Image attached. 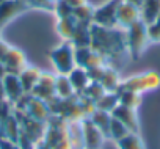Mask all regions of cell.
<instances>
[{
    "label": "cell",
    "mask_w": 160,
    "mask_h": 149,
    "mask_svg": "<svg viewBox=\"0 0 160 149\" xmlns=\"http://www.w3.org/2000/svg\"><path fill=\"white\" fill-rule=\"evenodd\" d=\"M160 14V0H144L141 8V19L149 24Z\"/></svg>",
    "instance_id": "obj_28"
},
{
    "label": "cell",
    "mask_w": 160,
    "mask_h": 149,
    "mask_svg": "<svg viewBox=\"0 0 160 149\" xmlns=\"http://www.w3.org/2000/svg\"><path fill=\"white\" fill-rule=\"evenodd\" d=\"M75 66H80L83 69H93L99 66H105L104 58L90 46V47H75Z\"/></svg>",
    "instance_id": "obj_9"
},
{
    "label": "cell",
    "mask_w": 160,
    "mask_h": 149,
    "mask_svg": "<svg viewBox=\"0 0 160 149\" xmlns=\"http://www.w3.org/2000/svg\"><path fill=\"white\" fill-rule=\"evenodd\" d=\"M118 99L121 105H126L129 108L137 110L141 104V94L135 93V91H129V90H118Z\"/></svg>",
    "instance_id": "obj_26"
},
{
    "label": "cell",
    "mask_w": 160,
    "mask_h": 149,
    "mask_svg": "<svg viewBox=\"0 0 160 149\" xmlns=\"http://www.w3.org/2000/svg\"><path fill=\"white\" fill-rule=\"evenodd\" d=\"M75 25H77V21L74 19V16L61 17V19H58V22H57V32H58V35H60L64 41H71L72 33H74V30H75Z\"/></svg>",
    "instance_id": "obj_25"
},
{
    "label": "cell",
    "mask_w": 160,
    "mask_h": 149,
    "mask_svg": "<svg viewBox=\"0 0 160 149\" xmlns=\"http://www.w3.org/2000/svg\"><path fill=\"white\" fill-rule=\"evenodd\" d=\"M39 76H41V71L38 67H33V66H27L19 74V79H21V83H22V88H24L25 94L32 93V90L35 88V85L39 80Z\"/></svg>",
    "instance_id": "obj_20"
},
{
    "label": "cell",
    "mask_w": 160,
    "mask_h": 149,
    "mask_svg": "<svg viewBox=\"0 0 160 149\" xmlns=\"http://www.w3.org/2000/svg\"><path fill=\"white\" fill-rule=\"evenodd\" d=\"M55 74H50V72H41L39 76V80L38 83L35 85V88L32 90V96L44 101V102H49L52 97H55Z\"/></svg>",
    "instance_id": "obj_11"
},
{
    "label": "cell",
    "mask_w": 160,
    "mask_h": 149,
    "mask_svg": "<svg viewBox=\"0 0 160 149\" xmlns=\"http://www.w3.org/2000/svg\"><path fill=\"white\" fill-rule=\"evenodd\" d=\"M2 63L5 64L7 74H16V76H19V74L28 66L24 52L18 47H10V50H8V53H7V57Z\"/></svg>",
    "instance_id": "obj_14"
},
{
    "label": "cell",
    "mask_w": 160,
    "mask_h": 149,
    "mask_svg": "<svg viewBox=\"0 0 160 149\" xmlns=\"http://www.w3.org/2000/svg\"><path fill=\"white\" fill-rule=\"evenodd\" d=\"M0 135H3V137H7L8 140L18 143L19 135H21V124H19V119L16 118L14 112H13V115H11L5 122L0 124Z\"/></svg>",
    "instance_id": "obj_21"
},
{
    "label": "cell",
    "mask_w": 160,
    "mask_h": 149,
    "mask_svg": "<svg viewBox=\"0 0 160 149\" xmlns=\"http://www.w3.org/2000/svg\"><path fill=\"white\" fill-rule=\"evenodd\" d=\"M0 2H3V0H0Z\"/></svg>",
    "instance_id": "obj_44"
},
{
    "label": "cell",
    "mask_w": 160,
    "mask_h": 149,
    "mask_svg": "<svg viewBox=\"0 0 160 149\" xmlns=\"http://www.w3.org/2000/svg\"><path fill=\"white\" fill-rule=\"evenodd\" d=\"M28 10V5L25 0H3L0 2V28H3L7 24H10L14 17L25 13Z\"/></svg>",
    "instance_id": "obj_8"
},
{
    "label": "cell",
    "mask_w": 160,
    "mask_h": 149,
    "mask_svg": "<svg viewBox=\"0 0 160 149\" xmlns=\"http://www.w3.org/2000/svg\"><path fill=\"white\" fill-rule=\"evenodd\" d=\"M82 129H83V149H102L105 135L93 124L90 118L82 119Z\"/></svg>",
    "instance_id": "obj_10"
},
{
    "label": "cell",
    "mask_w": 160,
    "mask_h": 149,
    "mask_svg": "<svg viewBox=\"0 0 160 149\" xmlns=\"http://www.w3.org/2000/svg\"><path fill=\"white\" fill-rule=\"evenodd\" d=\"M124 2H127V3H132V5H135L137 8H143V3H144V0H124Z\"/></svg>",
    "instance_id": "obj_39"
},
{
    "label": "cell",
    "mask_w": 160,
    "mask_h": 149,
    "mask_svg": "<svg viewBox=\"0 0 160 149\" xmlns=\"http://www.w3.org/2000/svg\"><path fill=\"white\" fill-rule=\"evenodd\" d=\"M53 11H55L57 17H58V19H61V17H69V16H72L74 8H72L69 3H66L64 0H60V2H57V3H55Z\"/></svg>",
    "instance_id": "obj_34"
},
{
    "label": "cell",
    "mask_w": 160,
    "mask_h": 149,
    "mask_svg": "<svg viewBox=\"0 0 160 149\" xmlns=\"http://www.w3.org/2000/svg\"><path fill=\"white\" fill-rule=\"evenodd\" d=\"M126 44H127L129 57L132 60H138L149 44L148 24L143 19L137 21L135 24L126 28Z\"/></svg>",
    "instance_id": "obj_3"
},
{
    "label": "cell",
    "mask_w": 160,
    "mask_h": 149,
    "mask_svg": "<svg viewBox=\"0 0 160 149\" xmlns=\"http://www.w3.org/2000/svg\"><path fill=\"white\" fill-rule=\"evenodd\" d=\"M66 3H69L72 8H75V7H80V5H83V3H87V0H64Z\"/></svg>",
    "instance_id": "obj_38"
},
{
    "label": "cell",
    "mask_w": 160,
    "mask_h": 149,
    "mask_svg": "<svg viewBox=\"0 0 160 149\" xmlns=\"http://www.w3.org/2000/svg\"><path fill=\"white\" fill-rule=\"evenodd\" d=\"M91 25L77 22L75 30L71 38V42L74 47H90L91 46Z\"/></svg>",
    "instance_id": "obj_17"
},
{
    "label": "cell",
    "mask_w": 160,
    "mask_h": 149,
    "mask_svg": "<svg viewBox=\"0 0 160 149\" xmlns=\"http://www.w3.org/2000/svg\"><path fill=\"white\" fill-rule=\"evenodd\" d=\"M112 116L116 118L118 121H121L129 129V132H138V116H137V112L133 108H129V107L119 104L112 112Z\"/></svg>",
    "instance_id": "obj_15"
},
{
    "label": "cell",
    "mask_w": 160,
    "mask_h": 149,
    "mask_svg": "<svg viewBox=\"0 0 160 149\" xmlns=\"http://www.w3.org/2000/svg\"><path fill=\"white\" fill-rule=\"evenodd\" d=\"M148 38L149 42H160V14L148 24Z\"/></svg>",
    "instance_id": "obj_32"
},
{
    "label": "cell",
    "mask_w": 160,
    "mask_h": 149,
    "mask_svg": "<svg viewBox=\"0 0 160 149\" xmlns=\"http://www.w3.org/2000/svg\"><path fill=\"white\" fill-rule=\"evenodd\" d=\"M68 77L72 83V88L75 91V94H80L85 88L87 85L90 83V77H88V71L83 69V67H80V66H75L69 74H68Z\"/></svg>",
    "instance_id": "obj_18"
},
{
    "label": "cell",
    "mask_w": 160,
    "mask_h": 149,
    "mask_svg": "<svg viewBox=\"0 0 160 149\" xmlns=\"http://www.w3.org/2000/svg\"><path fill=\"white\" fill-rule=\"evenodd\" d=\"M91 47L104 58L105 64L119 69V64L129 57L126 44V30L119 27L91 25Z\"/></svg>",
    "instance_id": "obj_1"
},
{
    "label": "cell",
    "mask_w": 160,
    "mask_h": 149,
    "mask_svg": "<svg viewBox=\"0 0 160 149\" xmlns=\"http://www.w3.org/2000/svg\"><path fill=\"white\" fill-rule=\"evenodd\" d=\"M74 52H75V47L72 46L71 41H63L50 50L49 57H50V61H52L53 69L57 71V74L68 76V74L75 67Z\"/></svg>",
    "instance_id": "obj_4"
},
{
    "label": "cell",
    "mask_w": 160,
    "mask_h": 149,
    "mask_svg": "<svg viewBox=\"0 0 160 149\" xmlns=\"http://www.w3.org/2000/svg\"><path fill=\"white\" fill-rule=\"evenodd\" d=\"M93 11H94L93 7H90L88 3H83V5L74 8L72 16H74V19H75L77 22H80V24H88V25H91V24H93Z\"/></svg>",
    "instance_id": "obj_29"
},
{
    "label": "cell",
    "mask_w": 160,
    "mask_h": 149,
    "mask_svg": "<svg viewBox=\"0 0 160 149\" xmlns=\"http://www.w3.org/2000/svg\"><path fill=\"white\" fill-rule=\"evenodd\" d=\"M35 149H50V147H49L44 141H39V143L36 144V147H35Z\"/></svg>",
    "instance_id": "obj_41"
},
{
    "label": "cell",
    "mask_w": 160,
    "mask_h": 149,
    "mask_svg": "<svg viewBox=\"0 0 160 149\" xmlns=\"http://www.w3.org/2000/svg\"><path fill=\"white\" fill-rule=\"evenodd\" d=\"M13 112H14V105L8 99L0 97V124L5 122L13 115Z\"/></svg>",
    "instance_id": "obj_33"
},
{
    "label": "cell",
    "mask_w": 160,
    "mask_h": 149,
    "mask_svg": "<svg viewBox=\"0 0 160 149\" xmlns=\"http://www.w3.org/2000/svg\"><path fill=\"white\" fill-rule=\"evenodd\" d=\"M0 149H21V147L16 141H11L7 137L0 135Z\"/></svg>",
    "instance_id": "obj_36"
},
{
    "label": "cell",
    "mask_w": 160,
    "mask_h": 149,
    "mask_svg": "<svg viewBox=\"0 0 160 149\" xmlns=\"http://www.w3.org/2000/svg\"><path fill=\"white\" fill-rule=\"evenodd\" d=\"M160 87V74L155 71H146L137 76H132L129 79L121 80L118 90H129L135 93H144V91H152Z\"/></svg>",
    "instance_id": "obj_5"
},
{
    "label": "cell",
    "mask_w": 160,
    "mask_h": 149,
    "mask_svg": "<svg viewBox=\"0 0 160 149\" xmlns=\"http://www.w3.org/2000/svg\"><path fill=\"white\" fill-rule=\"evenodd\" d=\"M0 39H2V28H0Z\"/></svg>",
    "instance_id": "obj_43"
},
{
    "label": "cell",
    "mask_w": 160,
    "mask_h": 149,
    "mask_svg": "<svg viewBox=\"0 0 160 149\" xmlns=\"http://www.w3.org/2000/svg\"><path fill=\"white\" fill-rule=\"evenodd\" d=\"M119 105V99H118V93H112V91H105L104 96L96 102V108L112 113L116 107Z\"/></svg>",
    "instance_id": "obj_27"
},
{
    "label": "cell",
    "mask_w": 160,
    "mask_h": 149,
    "mask_svg": "<svg viewBox=\"0 0 160 149\" xmlns=\"http://www.w3.org/2000/svg\"><path fill=\"white\" fill-rule=\"evenodd\" d=\"M14 110L22 112L27 116H30L36 121H41V122H47L50 118V108H49L47 102H44L32 94H24L14 104Z\"/></svg>",
    "instance_id": "obj_6"
},
{
    "label": "cell",
    "mask_w": 160,
    "mask_h": 149,
    "mask_svg": "<svg viewBox=\"0 0 160 149\" xmlns=\"http://www.w3.org/2000/svg\"><path fill=\"white\" fill-rule=\"evenodd\" d=\"M50 2H52V3H57V2H60V0H50Z\"/></svg>",
    "instance_id": "obj_42"
},
{
    "label": "cell",
    "mask_w": 160,
    "mask_h": 149,
    "mask_svg": "<svg viewBox=\"0 0 160 149\" xmlns=\"http://www.w3.org/2000/svg\"><path fill=\"white\" fill-rule=\"evenodd\" d=\"M140 19H141V10L132 3H127L124 0H121L118 11H116V27L126 30L127 27H130L132 24H135Z\"/></svg>",
    "instance_id": "obj_12"
},
{
    "label": "cell",
    "mask_w": 160,
    "mask_h": 149,
    "mask_svg": "<svg viewBox=\"0 0 160 149\" xmlns=\"http://www.w3.org/2000/svg\"><path fill=\"white\" fill-rule=\"evenodd\" d=\"M121 0H108L107 3L94 8L93 11V24L99 27H116V11Z\"/></svg>",
    "instance_id": "obj_7"
},
{
    "label": "cell",
    "mask_w": 160,
    "mask_h": 149,
    "mask_svg": "<svg viewBox=\"0 0 160 149\" xmlns=\"http://www.w3.org/2000/svg\"><path fill=\"white\" fill-rule=\"evenodd\" d=\"M68 138L71 149H83V129L82 121H68Z\"/></svg>",
    "instance_id": "obj_19"
},
{
    "label": "cell",
    "mask_w": 160,
    "mask_h": 149,
    "mask_svg": "<svg viewBox=\"0 0 160 149\" xmlns=\"http://www.w3.org/2000/svg\"><path fill=\"white\" fill-rule=\"evenodd\" d=\"M129 133V129L121 122V121H118L116 118H113L112 116V122H110V130H108V138L110 140H113L115 143L118 141V140H121L122 137H126Z\"/></svg>",
    "instance_id": "obj_31"
},
{
    "label": "cell",
    "mask_w": 160,
    "mask_h": 149,
    "mask_svg": "<svg viewBox=\"0 0 160 149\" xmlns=\"http://www.w3.org/2000/svg\"><path fill=\"white\" fill-rule=\"evenodd\" d=\"M90 119L105 135V138H108V130H110V122H112V113H107V112H102V110H98L96 108L90 115Z\"/></svg>",
    "instance_id": "obj_23"
},
{
    "label": "cell",
    "mask_w": 160,
    "mask_h": 149,
    "mask_svg": "<svg viewBox=\"0 0 160 149\" xmlns=\"http://www.w3.org/2000/svg\"><path fill=\"white\" fill-rule=\"evenodd\" d=\"M104 93H105V90H104V87L99 83V82H90L88 85H87V88L80 93L82 96H85L87 99H90V101H93L94 104L104 96Z\"/></svg>",
    "instance_id": "obj_30"
},
{
    "label": "cell",
    "mask_w": 160,
    "mask_h": 149,
    "mask_svg": "<svg viewBox=\"0 0 160 149\" xmlns=\"http://www.w3.org/2000/svg\"><path fill=\"white\" fill-rule=\"evenodd\" d=\"M28 8H38V10H46V11H53L55 3L50 0H25Z\"/></svg>",
    "instance_id": "obj_35"
},
{
    "label": "cell",
    "mask_w": 160,
    "mask_h": 149,
    "mask_svg": "<svg viewBox=\"0 0 160 149\" xmlns=\"http://www.w3.org/2000/svg\"><path fill=\"white\" fill-rule=\"evenodd\" d=\"M7 76V69H5V64L0 61V79H3Z\"/></svg>",
    "instance_id": "obj_40"
},
{
    "label": "cell",
    "mask_w": 160,
    "mask_h": 149,
    "mask_svg": "<svg viewBox=\"0 0 160 149\" xmlns=\"http://www.w3.org/2000/svg\"><path fill=\"white\" fill-rule=\"evenodd\" d=\"M99 83L104 87L105 91L116 93L118 88H119V83H121V77H119L118 69H115V67L105 64V67H104V71H102V76H101Z\"/></svg>",
    "instance_id": "obj_16"
},
{
    "label": "cell",
    "mask_w": 160,
    "mask_h": 149,
    "mask_svg": "<svg viewBox=\"0 0 160 149\" xmlns=\"http://www.w3.org/2000/svg\"><path fill=\"white\" fill-rule=\"evenodd\" d=\"M2 88H3V97L8 99L13 105L25 94L21 79L16 74H7V76L2 79Z\"/></svg>",
    "instance_id": "obj_13"
},
{
    "label": "cell",
    "mask_w": 160,
    "mask_h": 149,
    "mask_svg": "<svg viewBox=\"0 0 160 149\" xmlns=\"http://www.w3.org/2000/svg\"><path fill=\"white\" fill-rule=\"evenodd\" d=\"M116 146L118 149H146L138 132H129L126 137L116 141Z\"/></svg>",
    "instance_id": "obj_24"
},
{
    "label": "cell",
    "mask_w": 160,
    "mask_h": 149,
    "mask_svg": "<svg viewBox=\"0 0 160 149\" xmlns=\"http://www.w3.org/2000/svg\"><path fill=\"white\" fill-rule=\"evenodd\" d=\"M55 94L60 99H68V97H72L75 94V91L72 88V83H71L68 76L57 74V77H55Z\"/></svg>",
    "instance_id": "obj_22"
},
{
    "label": "cell",
    "mask_w": 160,
    "mask_h": 149,
    "mask_svg": "<svg viewBox=\"0 0 160 149\" xmlns=\"http://www.w3.org/2000/svg\"><path fill=\"white\" fill-rule=\"evenodd\" d=\"M46 126L47 127L42 141L50 149H71L68 138V121H64L58 115H50Z\"/></svg>",
    "instance_id": "obj_2"
},
{
    "label": "cell",
    "mask_w": 160,
    "mask_h": 149,
    "mask_svg": "<svg viewBox=\"0 0 160 149\" xmlns=\"http://www.w3.org/2000/svg\"><path fill=\"white\" fill-rule=\"evenodd\" d=\"M10 47H11V46H8L5 41L0 39V61H3V60H5V57H7V53H8Z\"/></svg>",
    "instance_id": "obj_37"
}]
</instances>
